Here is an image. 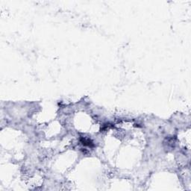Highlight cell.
Here are the masks:
<instances>
[{
    "mask_svg": "<svg viewBox=\"0 0 191 191\" xmlns=\"http://www.w3.org/2000/svg\"><path fill=\"white\" fill-rule=\"evenodd\" d=\"M81 142L84 146H90V147H93L94 144L93 143V142L90 140V139L88 138H84V137H82L81 138Z\"/></svg>",
    "mask_w": 191,
    "mask_h": 191,
    "instance_id": "6da1fadb",
    "label": "cell"
}]
</instances>
